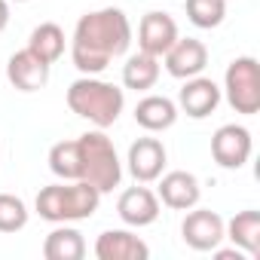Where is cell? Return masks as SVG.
I'll use <instances>...</instances> for the list:
<instances>
[{
  "label": "cell",
  "instance_id": "d4e9b609",
  "mask_svg": "<svg viewBox=\"0 0 260 260\" xmlns=\"http://www.w3.org/2000/svg\"><path fill=\"white\" fill-rule=\"evenodd\" d=\"M10 25V0H0V31H7Z\"/></svg>",
  "mask_w": 260,
  "mask_h": 260
},
{
  "label": "cell",
  "instance_id": "52a82bcc",
  "mask_svg": "<svg viewBox=\"0 0 260 260\" xmlns=\"http://www.w3.org/2000/svg\"><path fill=\"white\" fill-rule=\"evenodd\" d=\"M223 233H226V223L211 208H196L193 205L190 214L181 223V236L193 251H214L223 242Z\"/></svg>",
  "mask_w": 260,
  "mask_h": 260
},
{
  "label": "cell",
  "instance_id": "e0dca14e",
  "mask_svg": "<svg viewBox=\"0 0 260 260\" xmlns=\"http://www.w3.org/2000/svg\"><path fill=\"white\" fill-rule=\"evenodd\" d=\"M223 239H230V242H233L239 251H245L248 257H257V254H260V211H254V208L239 211V214L226 223Z\"/></svg>",
  "mask_w": 260,
  "mask_h": 260
},
{
  "label": "cell",
  "instance_id": "277c9868",
  "mask_svg": "<svg viewBox=\"0 0 260 260\" xmlns=\"http://www.w3.org/2000/svg\"><path fill=\"white\" fill-rule=\"evenodd\" d=\"M77 144H80V181L92 184L101 196L113 193L122 181V162L113 141L104 135V128L80 135Z\"/></svg>",
  "mask_w": 260,
  "mask_h": 260
},
{
  "label": "cell",
  "instance_id": "8992f818",
  "mask_svg": "<svg viewBox=\"0 0 260 260\" xmlns=\"http://www.w3.org/2000/svg\"><path fill=\"white\" fill-rule=\"evenodd\" d=\"M251 132L245 125H236V122H226L220 125L217 132L211 135V156L220 169H242L248 159H251Z\"/></svg>",
  "mask_w": 260,
  "mask_h": 260
},
{
  "label": "cell",
  "instance_id": "3957f363",
  "mask_svg": "<svg viewBox=\"0 0 260 260\" xmlns=\"http://www.w3.org/2000/svg\"><path fill=\"white\" fill-rule=\"evenodd\" d=\"M68 107L92 125L110 128L125 107V92L98 77H80L68 86Z\"/></svg>",
  "mask_w": 260,
  "mask_h": 260
},
{
  "label": "cell",
  "instance_id": "9a60e30c",
  "mask_svg": "<svg viewBox=\"0 0 260 260\" xmlns=\"http://www.w3.org/2000/svg\"><path fill=\"white\" fill-rule=\"evenodd\" d=\"M98 260H147L150 248L132 230H104L95 242Z\"/></svg>",
  "mask_w": 260,
  "mask_h": 260
},
{
  "label": "cell",
  "instance_id": "5bb4252c",
  "mask_svg": "<svg viewBox=\"0 0 260 260\" xmlns=\"http://www.w3.org/2000/svg\"><path fill=\"white\" fill-rule=\"evenodd\" d=\"M49 68L46 61H40L28 46L13 52L7 61V80L19 89V92H40L49 83Z\"/></svg>",
  "mask_w": 260,
  "mask_h": 260
},
{
  "label": "cell",
  "instance_id": "30bf717a",
  "mask_svg": "<svg viewBox=\"0 0 260 260\" xmlns=\"http://www.w3.org/2000/svg\"><path fill=\"white\" fill-rule=\"evenodd\" d=\"M162 58H166V71L175 80H190V77H199L205 71L208 46L202 40H196V37H178Z\"/></svg>",
  "mask_w": 260,
  "mask_h": 260
},
{
  "label": "cell",
  "instance_id": "4fadbf2b",
  "mask_svg": "<svg viewBox=\"0 0 260 260\" xmlns=\"http://www.w3.org/2000/svg\"><path fill=\"white\" fill-rule=\"evenodd\" d=\"M159 202L172 211H190L193 205H199V196H202V187H199V178L193 172H169V175H159Z\"/></svg>",
  "mask_w": 260,
  "mask_h": 260
},
{
  "label": "cell",
  "instance_id": "8fae6325",
  "mask_svg": "<svg viewBox=\"0 0 260 260\" xmlns=\"http://www.w3.org/2000/svg\"><path fill=\"white\" fill-rule=\"evenodd\" d=\"M220 98H223L220 86L199 74V77H190L184 83V89L178 92V110H184L190 119H205L217 110Z\"/></svg>",
  "mask_w": 260,
  "mask_h": 260
},
{
  "label": "cell",
  "instance_id": "7c38bea8",
  "mask_svg": "<svg viewBox=\"0 0 260 260\" xmlns=\"http://www.w3.org/2000/svg\"><path fill=\"white\" fill-rule=\"evenodd\" d=\"M178 37L181 34H178L175 19L169 13H159V10L147 13L138 25V49L147 52V55H156V58H162Z\"/></svg>",
  "mask_w": 260,
  "mask_h": 260
},
{
  "label": "cell",
  "instance_id": "603a6c76",
  "mask_svg": "<svg viewBox=\"0 0 260 260\" xmlns=\"http://www.w3.org/2000/svg\"><path fill=\"white\" fill-rule=\"evenodd\" d=\"M25 226H28V205L13 193H0V233H19Z\"/></svg>",
  "mask_w": 260,
  "mask_h": 260
},
{
  "label": "cell",
  "instance_id": "ffe728a7",
  "mask_svg": "<svg viewBox=\"0 0 260 260\" xmlns=\"http://www.w3.org/2000/svg\"><path fill=\"white\" fill-rule=\"evenodd\" d=\"M64 46H68V37H64V31H61L55 22L37 25V28L31 31V37H28V49H31L40 61H46V64H55V61L64 55Z\"/></svg>",
  "mask_w": 260,
  "mask_h": 260
},
{
  "label": "cell",
  "instance_id": "cb8c5ba5",
  "mask_svg": "<svg viewBox=\"0 0 260 260\" xmlns=\"http://www.w3.org/2000/svg\"><path fill=\"white\" fill-rule=\"evenodd\" d=\"M214 257H217V260H248V254H245V251H239V248H230V251H223L220 245L214 248Z\"/></svg>",
  "mask_w": 260,
  "mask_h": 260
},
{
  "label": "cell",
  "instance_id": "7402d4cb",
  "mask_svg": "<svg viewBox=\"0 0 260 260\" xmlns=\"http://www.w3.org/2000/svg\"><path fill=\"white\" fill-rule=\"evenodd\" d=\"M184 7H187V19L202 31H211L226 19V0H187Z\"/></svg>",
  "mask_w": 260,
  "mask_h": 260
},
{
  "label": "cell",
  "instance_id": "d6986e66",
  "mask_svg": "<svg viewBox=\"0 0 260 260\" xmlns=\"http://www.w3.org/2000/svg\"><path fill=\"white\" fill-rule=\"evenodd\" d=\"M159 80V58L156 55H147V52H135L128 55L125 64H122V86L132 89V92H147L153 89Z\"/></svg>",
  "mask_w": 260,
  "mask_h": 260
},
{
  "label": "cell",
  "instance_id": "9c48e42d",
  "mask_svg": "<svg viewBox=\"0 0 260 260\" xmlns=\"http://www.w3.org/2000/svg\"><path fill=\"white\" fill-rule=\"evenodd\" d=\"M116 214L125 226H135V230L150 226L159 217V196L147 187H128L116 199Z\"/></svg>",
  "mask_w": 260,
  "mask_h": 260
},
{
  "label": "cell",
  "instance_id": "7a4b0ae2",
  "mask_svg": "<svg viewBox=\"0 0 260 260\" xmlns=\"http://www.w3.org/2000/svg\"><path fill=\"white\" fill-rule=\"evenodd\" d=\"M101 205V193L86 184V181H61V184H49L37 193L34 208L43 220L49 223H74V220H86L98 211Z\"/></svg>",
  "mask_w": 260,
  "mask_h": 260
},
{
  "label": "cell",
  "instance_id": "ba28073f",
  "mask_svg": "<svg viewBox=\"0 0 260 260\" xmlns=\"http://www.w3.org/2000/svg\"><path fill=\"white\" fill-rule=\"evenodd\" d=\"M166 159H169V153H166V144L159 138H138L128 147L125 166H128V175L138 184H150L166 172Z\"/></svg>",
  "mask_w": 260,
  "mask_h": 260
},
{
  "label": "cell",
  "instance_id": "6da1fadb",
  "mask_svg": "<svg viewBox=\"0 0 260 260\" xmlns=\"http://www.w3.org/2000/svg\"><path fill=\"white\" fill-rule=\"evenodd\" d=\"M132 46V22L116 7H104L95 13L80 16L71 40V58L74 68L83 77L101 74L113 58L125 55Z\"/></svg>",
  "mask_w": 260,
  "mask_h": 260
},
{
  "label": "cell",
  "instance_id": "44dd1931",
  "mask_svg": "<svg viewBox=\"0 0 260 260\" xmlns=\"http://www.w3.org/2000/svg\"><path fill=\"white\" fill-rule=\"evenodd\" d=\"M49 172L58 181H80V144L58 141L49 150Z\"/></svg>",
  "mask_w": 260,
  "mask_h": 260
},
{
  "label": "cell",
  "instance_id": "5b68a950",
  "mask_svg": "<svg viewBox=\"0 0 260 260\" xmlns=\"http://www.w3.org/2000/svg\"><path fill=\"white\" fill-rule=\"evenodd\" d=\"M226 104L236 113L254 116L260 110V64L254 55H239L230 61L226 74H223V89Z\"/></svg>",
  "mask_w": 260,
  "mask_h": 260
},
{
  "label": "cell",
  "instance_id": "2e32d148",
  "mask_svg": "<svg viewBox=\"0 0 260 260\" xmlns=\"http://www.w3.org/2000/svg\"><path fill=\"white\" fill-rule=\"evenodd\" d=\"M135 122L144 132H166L178 122V104L166 95H147L135 104Z\"/></svg>",
  "mask_w": 260,
  "mask_h": 260
},
{
  "label": "cell",
  "instance_id": "ac0fdd59",
  "mask_svg": "<svg viewBox=\"0 0 260 260\" xmlns=\"http://www.w3.org/2000/svg\"><path fill=\"white\" fill-rule=\"evenodd\" d=\"M43 257L46 260H83L86 257L83 233L74 230V226H68V223H58L43 239Z\"/></svg>",
  "mask_w": 260,
  "mask_h": 260
},
{
  "label": "cell",
  "instance_id": "484cf974",
  "mask_svg": "<svg viewBox=\"0 0 260 260\" xmlns=\"http://www.w3.org/2000/svg\"><path fill=\"white\" fill-rule=\"evenodd\" d=\"M13 4H28V0H13Z\"/></svg>",
  "mask_w": 260,
  "mask_h": 260
}]
</instances>
